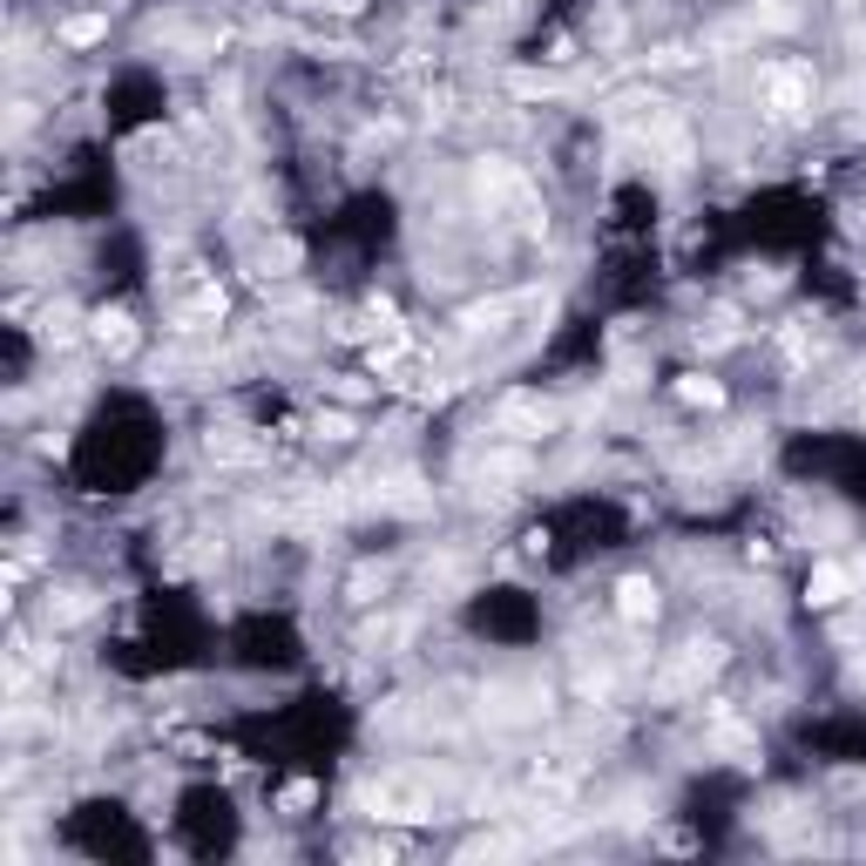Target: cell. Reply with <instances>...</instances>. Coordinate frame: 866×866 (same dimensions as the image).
Returning a JSON list of instances; mask_svg holds the SVG:
<instances>
[{"mask_svg": "<svg viewBox=\"0 0 866 866\" xmlns=\"http://www.w3.org/2000/svg\"><path fill=\"white\" fill-rule=\"evenodd\" d=\"M765 109L771 116H806L813 109V75L806 68H786V61H778V68H765Z\"/></svg>", "mask_w": 866, "mask_h": 866, "instance_id": "1", "label": "cell"}, {"mask_svg": "<svg viewBox=\"0 0 866 866\" xmlns=\"http://www.w3.org/2000/svg\"><path fill=\"white\" fill-rule=\"evenodd\" d=\"M89 338H96V353H109V360H129L136 353V318L129 312H89Z\"/></svg>", "mask_w": 866, "mask_h": 866, "instance_id": "2", "label": "cell"}, {"mask_svg": "<svg viewBox=\"0 0 866 866\" xmlns=\"http://www.w3.org/2000/svg\"><path fill=\"white\" fill-rule=\"evenodd\" d=\"M657 610H663V596H657L650 575H623L617 582V617L623 623H657Z\"/></svg>", "mask_w": 866, "mask_h": 866, "instance_id": "3", "label": "cell"}, {"mask_svg": "<svg viewBox=\"0 0 866 866\" xmlns=\"http://www.w3.org/2000/svg\"><path fill=\"white\" fill-rule=\"evenodd\" d=\"M846 596H853V569L846 562H819L806 575V602H813V610H839Z\"/></svg>", "mask_w": 866, "mask_h": 866, "instance_id": "4", "label": "cell"}, {"mask_svg": "<svg viewBox=\"0 0 866 866\" xmlns=\"http://www.w3.org/2000/svg\"><path fill=\"white\" fill-rule=\"evenodd\" d=\"M41 338H48V345H75V338H81V312H75V305H48V312H41Z\"/></svg>", "mask_w": 866, "mask_h": 866, "instance_id": "5", "label": "cell"}, {"mask_svg": "<svg viewBox=\"0 0 866 866\" xmlns=\"http://www.w3.org/2000/svg\"><path fill=\"white\" fill-rule=\"evenodd\" d=\"M102 35H109V21H102V14H75V21L61 28V48H96Z\"/></svg>", "mask_w": 866, "mask_h": 866, "instance_id": "6", "label": "cell"}, {"mask_svg": "<svg viewBox=\"0 0 866 866\" xmlns=\"http://www.w3.org/2000/svg\"><path fill=\"white\" fill-rule=\"evenodd\" d=\"M677 400H690V406H725V386L705 380V373H683V380H677Z\"/></svg>", "mask_w": 866, "mask_h": 866, "instance_id": "7", "label": "cell"}, {"mask_svg": "<svg viewBox=\"0 0 866 866\" xmlns=\"http://www.w3.org/2000/svg\"><path fill=\"white\" fill-rule=\"evenodd\" d=\"M278 806H285L292 819H298L305 806H318V786H312V778H292V786H285V799H278Z\"/></svg>", "mask_w": 866, "mask_h": 866, "instance_id": "8", "label": "cell"}, {"mask_svg": "<svg viewBox=\"0 0 866 866\" xmlns=\"http://www.w3.org/2000/svg\"><path fill=\"white\" fill-rule=\"evenodd\" d=\"M318 441H353V413H318Z\"/></svg>", "mask_w": 866, "mask_h": 866, "instance_id": "9", "label": "cell"}]
</instances>
